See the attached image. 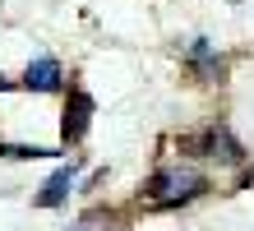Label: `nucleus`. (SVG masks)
I'll return each instance as SVG.
<instances>
[{"instance_id": "1", "label": "nucleus", "mask_w": 254, "mask_h": 231, "mask_svg": "<svg viewBox=\"0 0 254 231\" xmlns=\"http://www.w3.org/2000/svg\"><path fill=\"white\" fill-rule=\"evenodd\" d=\"M199 190H203V171L171 162V166H157V171H153L143 199H148V208H176V204H190Z\"/></svg>"}, {"instance_id": "2", "label": "nucleus", "mask_w": 254, "mask_h": 231, "mask_svg": "<svg viewBox=\"0 0 254 231\" xmlns=\"http://www.w3.org/2000/svg\"><path fill=\"white\" fill-rule=\"evenodd\" d=\"M88 125H93V97L88 92H69V106H65V144H79V139L88 134Z\"/></svg>"}, {"instance_id": "3", "label": "nucleus", "mask_w": 254, "mask_h": 231, "mask_svg": "<svg viewBox=\"0 0 254 231\" xmlns=\"http://www.w3.org/2000/svg\"><path fill=\"white\" fill-rule=\"evenodd\" d=\"M23 88L56 92V88H61V60H56V56H37L33 65H28V74H23Z\"/></svg>"}, {"instance_id": "4", "label": "nucleus", "mask_w": 254, "mask_h": 231, "mask_svg": "<svg viewBox=\"0 0 254 231\" xmlns=\"http://www.w3.org/2000/svg\"><path fill=\"white\" fill-rule=\"evenodd\" d=\"M74 171H79V162H69V166H61L47 185H42V194H37V204L42 208H56V204H65L69 199V190H74Z\"/></svg>"}, {"instance_id": "5", "label": "nucleus", "mask_w": 254, "mask_h": 231, "mask_svg": "<svg viewBox=\"0 0 254 231\" xmlns=\"http://www.w3.org/2000/svg\"><path fill=\"white\" fill-rule=\"evenodd\" d=\"M185 56H190V65H194V70H199V74H203V79H217V74H222V56H213V46H208L203 37H194Z\"/></svg>"}, {"instance_id": "6", "label": "nucleus", "mask_w": 254, "mask_h": 231, "mask_svg": "<svg viewBox=\"0 0 254 231\" xmlns=\"http://www.w3.org/2000/svg\"><path fill=\"white\" fill-rule=\"evenodd\" d=\"M0 157H51V148H28V144H0Z\"/></svg>"}, {"instance_id": "7", "label": "nucleus", "mask_w": 254, "mask_h": 231, "mask_svg": "<svg viewBox=\"0 0 254 231\" xmlns=\"http://www.w3.org/2000/svg\"><path fill=\"white\" fill-rule=\"evenodd\" d=\"M69 231H93V222H79V227H69Z\"/></svg>"}, {"instance_id": "8", "label": "nucleus", "mask_w": 254, "mask_h": 231, "mask_svg": "<svg viewBox=\"0 0 254 231\" xmlns=\"http://www.w3.org/2000/svg\"><path fill=\"white\" fill-rule=\"evenodd\" d=\"M0 88H5V74H0Z\"/></svg>"}]
</instances>
